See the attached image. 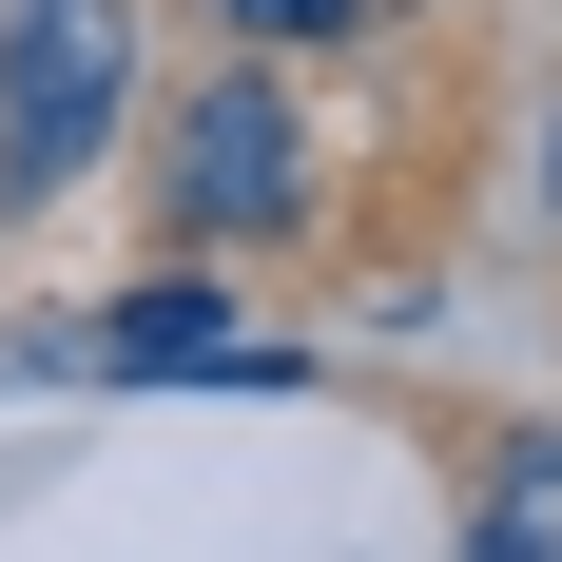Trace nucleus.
Returning <instances> with one entry per match:
<instances>
[{
  "instance_id": "1",
  "label": "nucleus",
  "mask_w": 562,
  "mask_h": 562,
  "mask_svg": "<svg viewBox=\"0 0 562 562\" xmlns=\"http://www.w3.org/2000/svg\"><path fill=\"white\" fill-rule=\"evenodd\" d=\"M116 98H136V20L116 0H20V40H0V194L20 214L78 194V156L116 136Z\"/></svg>"
},
{
  "instance_id": "2",
  "label": "nucleus",
  "mask_w": 562,
  "mask_h": 562,
  "mask_svg": "<svg viewBox=\"0 0 562 562\" xmlns=\"http://www.w3.org/2000/svg\"><path fill=\"white\" fill-rule=\"evenodd\" d=\"M291 194H311L291 98H272V78H214V98H194V136H175V214H194V233H272Z\"/></svg>"
},
{
  "instance_id": "3",
  "label": "nucleus",
  "mask_w": 562,
  "mask_h": 562,
  "mask_svg": "<svg viewBox=\"0 0 562 562\" xmlns=\"http://www.w3.org/2000/svg\"><path fill=\"white\" fill-rule=\"evenodd\" d=\"M98 369H136V389H291V349H252L194 272L136 291V311H98Z\"/></svg>"
},
{
  "instance_id": "4",
  "label": "nucleus",
  "mask_w": 562,
  "mask_h": 562,
  "mask_svg": "<svg viewBox=\"0 0 562 562\" xmlns=\"http://www.w3.org/2000/svg\"><path fill=\"white\" fill-rule=\"evenodd\" d=\"M465 562H562V427H543V447L505 465V485H485V524H465Z\"/></svg>"
},
{
  "instance_id": "5",
  "label": "nucleus",
  "mask_w": 562,
  "mask_h": 562,
  "mask_svg": "<svg viewBox=\"0 0 562 562\" xmlns=\"http://www.w3.org/2000/svg\"><path fill=\"white\" fill-rule=\"evenodd\" d=\"M330 20H369V0H233V40H330Z\"/></svg>"
},
{
  "instance_id": "6",
  "label": "nucleus",
  "mask_w": 562,
  "mask_h": 562,
  "mask_svg": "<svg viewBox=\"0 0 562 562\" xmlns=\"http://www.w3.org/2000/svg\"><path fill=\"white\" fill-rule=\"evenodd\" d=\"M543 194H562V136H543Z\"/></svg>"
}]
</instances>
